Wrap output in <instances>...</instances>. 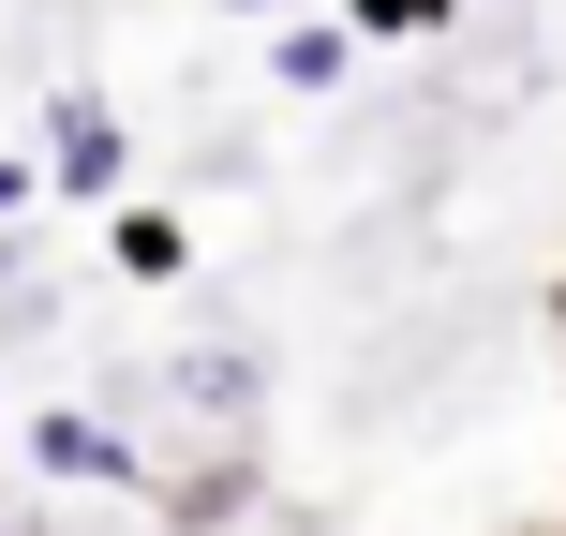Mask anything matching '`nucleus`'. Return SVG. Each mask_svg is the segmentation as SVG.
Instances as JSON below:
<instances>
[{
	"mask_svg": "<svg viewBox=\"0 0 566 536\" xmlns=\"http://www.w3.org/2000/svg\"><path fill=\"white\" fill-rule=\"evenodd\" d=\"M119 165H135V135H119L90 90H60V105H45V179H60V195H119Z\"/></svg>",
	"mask_w": 566,
	"mask_h": 536,
	"instance_id": "2",
	"label": "nucleus"
},
{
	"mask_svg": "<svg viewBox=\"0 0 566 536\" xmlns=\"http://www.w3.org/2000/svg\"><path fill=\"white\" fill-rule=\"evenodd\" d=\"M269 75H283V90H343V75H358V15H298V30L269 45Z\"/></svg>",
	"mask_w": 566,
	"mask_h": 536,
	"instance_id": "3",
	"label": "nucleus"
},
{
	"mask_svg": "<svg viewBox=\"0 0 566 536\" xmlns=\"http://www.w3.org/2000/svg\"><path fill=\"white\" fill-rule=\"evenodd\" d=\"M165 388H179V402H195V418H239V402H254V358H179V372H165Z\"/></svg>",
	"mask_w": 566,
	"mask_h": 536,
	"instance_id": "5",
	"label": "nucleus"
},
{
	"mask_svg": "<svg viewBox=\"0 0 566 536\" xmlns=\"http://www.w3.org/2000/svg\"><path fill=\"white\" fill-rule=\"evenodd\" d=\"M224 15H283V0H224Z\"/></svg>",
	"mask_w": 566,
	"mask_h": 536,
	"instance_id": "7",
	"label": "nucleus"
},
{
	"mask_svg": "<svg viewBox=\"0 0 566 536\" xmlns=\"http://www.w3.org/2000/svg\"><path fill=\"white\" fill-rule=\"evenodd\" d=\"M30 462H45V477H75V492H135V432L90 418V402H45V418H30Z\"/></svg>",
	"mask_w": 566,
	"mask_h": 536,
	"instance_id": "1",
	"label": "nucleus"
},
{
	"mask_svg": "<svg viewBox=\"0 0 566 536\" xmlns=\"http://www.w3.org/2000/svg\"><path fill=\"white\" fill-rule=\"evenodd\" d=\"M343 15H358V30H448L462 0H343Z\"/></svg>",
	"mask_w": 566,
	"mask_h": 536,
	"instance_id": "6",
	"label": "nucleus"
},
{
	"mask_svg": "<svg viewBox=\"0 0 566 536\" xmlns=\"http://www.w3.org/2000/svg\"><path fill=\"white\" fill-rule=\"evenodd\" d=\"M105 254L135 269V283H179V269H195V224H179V209H119V239H105Z\"/></svg>",
	"mask_w": 566,
	"mask_h": 536,
	"instance_id": "4",
	"label": "nucleus"
}]
</instances>
